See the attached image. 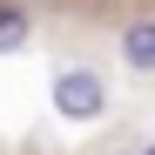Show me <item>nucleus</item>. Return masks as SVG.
<instances>
[{
  "label": "nucleus",
  "mask_w": 155,
  "mask_h": 155,
  "mask_svg": "<svg viewBox=\"0 0 155 155\" xmlns=\"http://www.w3.org/2000/svg\"><path fill=\"white\" fill-rule=\"evenodd\" d=\"M14 47H27V20L14 7H0V54H14Z\"/></svg>",
  "instance_id": "obj_3"
},
{
  "label": "nucleus",
  "mask_w": 155,
  "mask_h": 155,
  "mask_svg": "<svg viewBox=\"0 0 155 155\" xmlns=\"http://www.w3.org/2000/svg\"><path fill=\"white\" fill-rule=\"evenodd\" d=\"M101 101H108V88H101L94 68H61V74H54V108H61L68 121H94Z\"/></svg>",
  "instance_id": "obj_1"
},
{
  "label": "nucleus",
  "mask_w": 155,
  "mask_h": 155,
  "mask_svg": "<svg viewBox=\"0 0 155 155\" xmlns=\"http://www.w3.org/2000/svg\"><path fill=\"white\" fill-rule=\"evenodd\" d=\"M121 54H128V68H155V20H135V27L121 34Z\"/></svg>",
  "instance_id": "obj_2"
}]
</instances>
